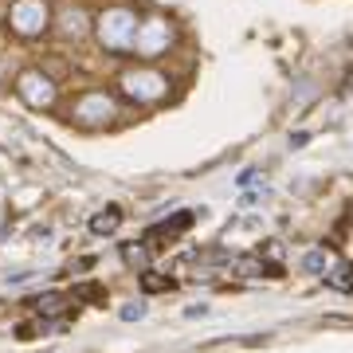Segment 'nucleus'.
<instances>
[{"mask_svg": "<svg viewBox=\"0 0 353 353\" xmlns=\"http://www.w3.org/2000/svg\"><path fill=\"white\" fill-rule=\"evenodd\" d=\"M102 39H106V48H130V39H134V16L130 12H106L102 20Z\"/></svg>", "mask_w": 353, "mask_h": 353, "instance_id": "obj_1", "label": "nucleus"}, {"mask_svg": "<svg viewBox=\"0 0 353 353\" xmlns=\"http://www.w3.org/2000/svg\"><path fill=\"white\" fill-rule=\"evenodd\" d=\"M118 220H122V212H118V208H110V212H102V216H94V220H90V232H94V236H110L114 228H118Z\"/></svg>", "mask_w": 353, "mask_h": 353, "instance_id": "obj_3", "label": "nucleus"}, {"mask_svg": "<svg viewBox=\"0 0 353 353\" xmlns=\"http://www.w3.org/2000/svg\"><path fill=\"white\" fill-rule=\"evenodd\" d=\"M16 24L24 28V32L39 28V24H43V8H39V4H20V12H16Z\"/></svg>", "mask_w": 353, "mask_h": 353, "instance_id": "obj_2", "label": "nucleus"}, {"mask_svg": "<svg viewBox=\"0 0 353 353\" xmlns=\"http://www.w3.org/2000/svg\"><path fill=\"white\" fill-rule=\"evenodd\" d=\"M141 287H145V290H169V287H173V279H157V275H145V279H141Z\"/></svg>", "mask_w": 353, "mask_h": 353, "instance_id": "obj_5", "label": "nucleus"}, {"mask_svg": "<svg viewBox=\"0 0 353 353\" xmlns=\"http://www.w3.org/2000/svg\"><path fill=\"white\" fill-rule=\"evenodd\" d=\"M24 90H28V99H36V102H48V83H43V87H39V79H24Z\"/></svg>", "mask_w": 353, "mask_h": 353, "instance_id": "obj_4", "label": "nucleus"}]
</instances>
